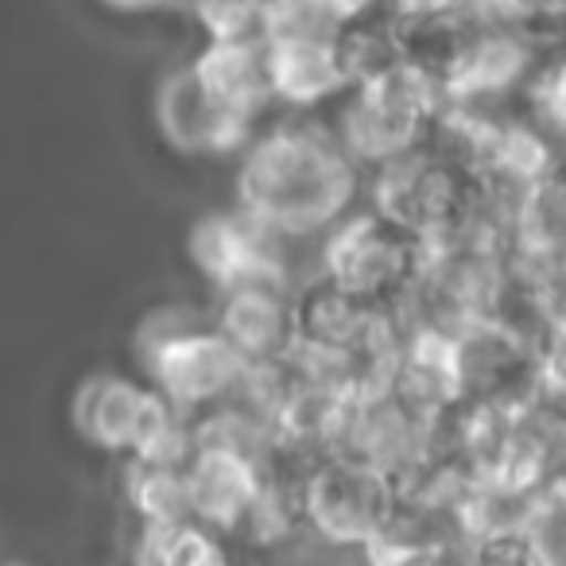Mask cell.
I'll use <instances>...</instances> for the list:
<instances>
[{"instance_id": "obj_6", "label": "cell", "mask_w": 566, "mask_h": 566, "mask_svg": "<svg viewBox=\"0 0 566 566\" xmlns=\"http://www.w3.org/2000/svg\"><path fill=\"white\" fill-rule=\"evenodd\" d=\"M331 229L334 233L323 252L326 280L365 303L400 311L423 272V241L380 218L377 210L342 218Z\"/></svg>"}, {"instance_id": "obj_21", "label": "cell", "mask_w": 566, "mask_h": 566, "mask_svg": "<svg viewBox=\"0 0 566 566\" xmlns=\"http://www.w3.org/2000/svg\"><path fill=\"white\" fill-rule=\"evenodd\" d=\"M566 0H496L501 24L535 43V35H558Z\"/></svg>"}, {"instance_id": "obj_14", "label": "cell", "mask_w": 566, "mask_h": 566, "mask_svg": "<svg viewBox=\"0 0 566 566\" xmlns=\"http://www.w3.org/2000/svg\"><path fill=\"white\" fill-rule=\"evenodd\" d=\"M268 94L295 109L323 105L326 97L349 90V66L334 43H264Z\"/></svg>"}, {"instance_id": "obj_3", "label": "cell", "mask_w": 566, "mask_h": 566, "mask_svg": "<svg viewBox=\"0 0 566 566\" xmlns=\"http://www.w3.org/2000/svg\"><path fill=\"white\" fill-rule=\"evenodd\" d=\"M74 427L97 450L125 454L128 462L151 465H187L195 450V431L187 416L164 400L151 385L94 373L74 392Z\"/></svg>"}, {"instance_id": "obj_17", "label": "cell", "mask_w": 566, "mask_h": 566, "mask_svg": "<svg viewBox=\"0 0 566 566\" xmlns=\"http://www.w3.org/2000/svg\"><path fill=\"white\" fill-rule=\"evenodd\" d=\"M342 20L326 0H260L256 35L260 43H334L342 35Z\"/></svg>"}, {"instance_id": "obj_8", "label": "cell", "mask_w": 566, "mask_h": 566, "mask_svg": "<svg viewBox=\"0 0 566 566\" xmlns=\"http://www.w3.org/2000/svg\"><path fill=\"white\" fill-rule=\"evenodd\" d=\"M539 63V48L512 28H470L434 71L442 102L454 109L493 113L504 97H516Z\"/></svg>"}, {"instance_id": "obj_20", "label": "cell", "mask_w": 566, "mask_h": 566, "mask_svg": "<svg viewBox=\"0 0 566 566\" xmlns=\"http://www.w3.org/2000/svg\"><path fill=\"white\" fill-rule=\"evenodd\" d=\"M198 17L210 40H233V35H256L260 0H182Z\"/></svg>"}, {"instance_id": "obj_9", "label": "cell", "mask_w": 566, "mask_h": 566, "mask_svg": "<svg viewBox=\"0 0 566 566\" xmlns=\"http://www.w3.org/2000/svg\"><path fill=\"white\" fill-rule=\"evenodd\" d=\"M283 237L268 233L260 221L241 210H213L195 221L187 237V249L195 268L206 280L226 292L241 283H283L287 264L280 256Z\"/></svg>"}, {"instance_id": "obj_13", "label": "cell", "mask_w": 566, "mask_h": 566, "mask_svg": "<svg viewBox=\"0 0 566 566\" xmlns=\"http://www.w3.org/2000/svg\"><path fill=\"white\" fill-rule=\"evenodd\" d=\"M190 74L202 86L218 109L233 113L241 120H256L268 94V71H264V43L260 35H233V40H206V48L190 59Z\"/></svg>"}, {"instance_id": "obj_22", "label": "cell", "mask_w": 566, "mask_h": 566, "mask_svg": "<svg viewBox=\"0 0 566 566\" xmlns=\"http://www.w3.org/2000/svg\"><path fill=\"white\" fill-rule=\"evenodd\" d=\"M326 4H331L334 17L349 28V24H365V20H377L385 0H326Z\"/></svg>"}, {"instance_id": "obj_5", "label": "cell", "mask_w": 566, "mask_h": 566, "mask_svg": "<svg viewBox=\"0 0 566 566\" xmlns=\"http://www.w3.org/2000/svg\"><path fill=\"white\" fill-rule=\"evenodd\" d=\"M373 210L419 241L450 233L478 213L481 182L439 144H419L373 167Z\"/></svg>"}, {"instance_id": "obj_12", "label": "cell", "mask_w": 566, "mask_h": 566, "mask_svg": "<svg viewBox=\"0 0 566 566\" xmlns=\"http://www.w3.org/2000/svg\"><path fill=\"white\" fill-rule=\"evenodd\" d=\"M156 120L159 133L187 156H233L252 140L249 120L218 109L202 94L190 66H179L164 78L156 94Z\"/></svg>"}, {"instance_id": "obj_15", "label": "cell", "mask_w": 566, "mask_h": 566, "mask_svg": "<svg viewBox=\"0 0 566 566\" xmlns=\"http://www.w3.org/2000/svg\"><path fill=\"white\" fill-rule=\"evenodd\" d=\"M133 563L136 566H229L218 532L202 527L198 520L140 524Z\"/></svg>"}, {"instance_id": "obj_16", "label": "cell", "mask_w": 566, "mask_h": 566, "mask_svg": "<svg viewBox=\"0 0 566 566\" xmlns=\"http://www.w3.org/2000/svg\"><path fill=\"white\" fill-rule=\"evenodd\" d=\"M365 566H465V551L454 547L450 535L439 527H411L396 509L392 524L361 547Z\"/></svg>"}, {"instance_id": "obj_19", "label": "cell", "mask_w": 566, "mask_h": 566, "mask_svg": "<svg viewBox=\"0 0 566 566\" xmlns=\"http://www.w3.org/2000/svg\"><path fill=\"white\" fill-rule=\"evenodd\" d=\"M465 566H551L524 524H504L481 532L465 547Z\"/></svg>"}, {"instance_id": "obj_7", "label": "cell", "mask_w": 566, "mask_h": 566, "mask_svg": "<svg viewBox=\"0 0 566 566\" xmlns=\"http://www.w3.org/2000/svg\"><path fill=\"white\" fill-rule=\"evenodd\" d=\"M396 509H400V485L385 470L357 458L331 454L315 470H307L295 493V512L303 524L331 547L361 551L392 524Z\"/></svg>"}, {"instance_id": "obj_18", "label": "cell", "mask_w": 566, "mask_h": 566, "mask_svg": "<svg viewBox=\"0 0 566 566\" xmlns=\"http://www.w3.org/2000/svg\"><path fill=\"white\" fill-rule=\"evenodd\" d=\"M128 504L136 509L140 524H175V520H190L182 465L128 462Z\"/></svg>"}, {"instance_id": "obj_4", "label": "cell", "mask_w": 566, "mask_h": 566, "mask_svg": "<svg viewBox=\"0 0 566 566\" xmlns=\"http://www.w3.org/2000/svg\"><path fill=\"white\" fill-rule=\"evenodd\" d=\"M140 357L148 385L182 416H202L237 400L249 365L210 323L187 311H156L140 326Z\"/></svg>"}, {"instance_id": "obj_10", "label": "cell", "mask_w": 566, "mask_h": 566, "mask_svg": "<svg viewBox=\"0 0 566 566\" xmlns=\"http://www.w3.org/2000/svg\"><path fill=\"white\" fill-rule=\"evenodd\" d=\"M182 478H187L190 520L218 535L241 532L264 493L260 458L237 447H213V442H195Z\"/></svg>"}, {"instance_id": "obj_1", "label": "cell", "mask_w": 566, "mask_h": 566, "mask_svg": "<svg viewBox=\"0 0 566 566\" xmlns=\"http://www.w3.org/2000/svg\"><path fill=\"white\" fill-rule=\"evenodd\" d=\"M361 190V164L338 133L280 125L252 136L237 167V210L275 237H311L338 226Z\"/></svg>"}, {"instance_id": "obj_2", "label": "cell", "mask_w": 566, "mask_h": 566, "mask_svg": "<svg viewBox=\"0 0 566 566\" xmlns=\"http://www.w3.org/2000/svg\"><path fill=\"white\" fill-rule=\"evenodd\" d=\"M442 109L447 102L434 71L396 55L349 86L338 140L361 167H380L431 140Z\"/></svg>"}, {"instance_id": "obj_23", "label": "cell", "mask_w": 566, "mask_h": 566, "mask_svg": "<svg viewBox=\"0 0 566 566\" xmlns=\"http://www.w3.org/2000/svg\"><path fill=\"white\" fill-rule=\"evenodd\" d=\"M109 12H120V17H148V12L171 9V4H182V0H102Z\"/></svg>"}, {"instance_id": "obj_11", "label": "cell", "mask_w": 566, "mask_h": 566, "mask_svg": "<svg viewBox=\"0 0 566 566\" xmlns=\"http://www.w3.org/2000/svg\"><path fill=\"white\" fill-rule=\"evenodd\" d=\"M213 331L244 365H272L292 349V295L283 283H241L218 292Z\"/></svg>"}]
</instances>
